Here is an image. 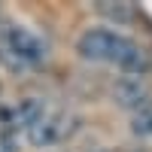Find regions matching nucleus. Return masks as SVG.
Listing matches in <instances>:
<instances>
[{
  "label": "nucleus",
  "mask_w": 152,
  "mask_h": 152,
  "mask_svg": "<svg viewBox=\"0 0 152 152\" xmlns=\"http://www.w3.org/2000/svg\"><path fill=\"white\" fill-rule=\"evenodd\" d=\"M0 122H3L0 131H6V134L21 131L34 146H49V143L61 140V137H67V131L73 128L67 113L52 107L43 97H24L15 107H3Z\"/></svg>",
  "instance_id": "obj_1"
},
{
  "label": "nucleus",
  "mask_w": 152,
  "mask_h": 152,
  "mask_svg": "<svg viewBox=\"0 0 152 152\" xmlns=\"http://www.w3.org/2000/svg\"><path fill=\"white\" fill-rule=\"evenodd\" d=\"M76 46H79L82 58H88V61H107V64H116L137 76H143L152 67V58L140 43H134L131 37L110 31V28H88Z\"/></svg>",
  "instance_id": "obj_2"
},
{
  "label": "nucleus",
  "mask_w": 152,
  "mask_h": 152,
  "mask_svg": "<svg viewBox=\"0 0 152 152\" xmlns=\"http://www.w3.org/2000/svg\"><path fill=\"white\" fill-rule=\"evenodd\" d=\"M0 58H3V64L9 70H28V67H37L46 58V46L28 28L3 18V28H0Z\"/></svg>",
  "instance_id": "obj_3"
},
{
  "label": "nucleus",
  "mask_w": 152,
  "mask_h": 152,
  "mask_svg": "<svg viewBox=\"0 0 152 152\" xmlns=\"http://www.w3.org/2000/svg\"><path fill=\"white\" fill-rule=\"evenodd\" d=\"M116 94H119V100L125 107H146L149 100H146V82H143V76H137V73H131V76H122V82L116 85Z\"/></svg>",
  "instance_id": "obj_4"
},
{
  "label": "nucleus",
  "mask_w": 152,
  "mask_h": 152,
  "mask_svg": "<svg viewBox=\"0 0 152 152\" xmlns=\"http://www.w3.org/2000/svg\"><path fill=\"white\" fill-rule=\"evenodd\" d=\"M131 128H134V134H143V137H149V134H152V100H149L146 107H140V110L134 113Z\"/></svg>",
  "instance_id": "obj_5"
},
{
  "label": "nucleus",
  "mask_w": 152,
  "mask_h": 152,
  "mask_svg": "<svg viewBox=\"0 0 152 152\" xmlns=\"http://www.w3.org/2000/svg\"><path fill=\"white\" fill-rule=\"evenodd\" d=\"M97 9L104 12V15H110V18H116V21H128V18H134L131 3H116V6H110V3H97Z\"/></svg>",
  "instance_id": "obj_6"
}]
</instances>
